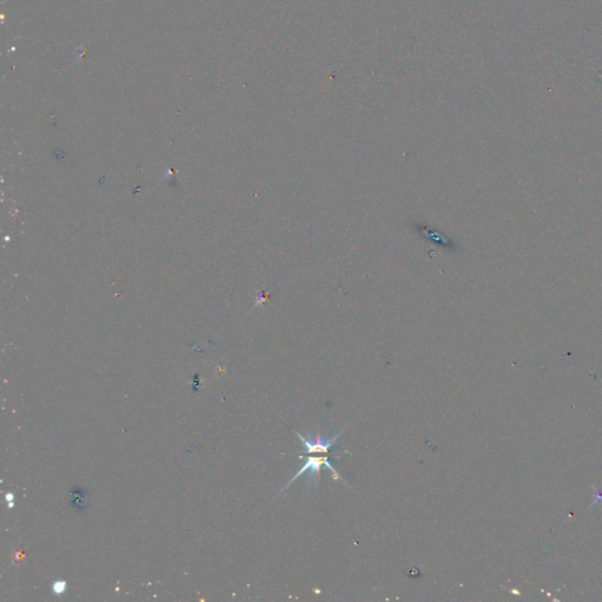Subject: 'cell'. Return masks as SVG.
<instances>
[{
  "mask_svg": "<svg viewBox=\"0 0 602 602\" xmlns=\"http://www.w3.org/2000/svg\"><path fill=\"white\" fill-rule=\"evenodd\" d=\"M345 430V428H344ZM344 430L340 431L335 437H322V434L317 433L315 437H302L300 433L295 431V434L300 439L301 446L304 448L305 453H327L332 446L337 443V440L342 435Z\"/></svg>",
  "mask_w": 602,
  "mask_h": 602,
  "instance_id": "7a4b0ae2",
  "label": "cell"
},
{
  "mask_svg": "<svg viewBox=\"0 0 602 602\" xmlns=\"http://www.w3.org/2000/svg\"><path fill=\"white\" fill-rule=\"evenodd\" d=\"M300 459H305V465L302 466L300 470H299L298 473L295 474V477H292V480L288 482L287 486L285 487L286 488L290 487L291 484L295 482V479L297 477H300L301 474L306 473L307 472L308 477H307V482H306V487H311L312 485L315 486V485H318L319 480H320V470H322V465H325L329 470H331L332 477L333 479L337 481H344L345 480L342 479L340 475H339L338 472L335 470L334 467L332 466L331 461L327 459L326 457H308L305 458L304 455H298ZM346 484V482H345Z\"/></svg>",
  "mask_w": 602,
  "mask_h": 602,
  "instance_id": "6da1fadb",
  "label": "cell"
}]
</instances>
